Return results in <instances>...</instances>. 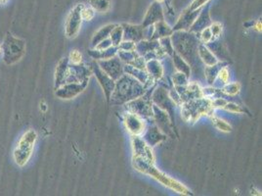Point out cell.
<instances>
[{"instance_id":"obj_1","label":"cell","mask_w":262,"mask_h":196,"mask_svg":"<svg viewBox=\"0 0 262 196\" xmlns=\"http://www.w3.org/2000/svg\"><path fill=\"white\" fill-rule=\"evenodd\" d=\"M173 49L184 59L195 76L199 78H205L204 69L205 65L199 56L198 48L201 40L199 35L191 33L189 31H175L170 36Z\"/></svg>"},{"instance_id":"obj_2","label":"cell","mask_w":262,"mask_h":196,"mask_svg":"<svg viewBox=\"0 0 262 196\" xmlns=\"http://www.w3.org/2000/svg\"><path fill=\"white\" fill-rule=\"evenodd\" d=\"M132 165H133V168L137 172L152 176L153 178H155L156 180H158L160 183L167 186L169 189H171L179 194H182V195H193L191 190L184 184H182L178 180L170 177L167 174L163 173L162 171H160L159 169L156 168L155 164H151L148 161L144 160L143 158L132 157Z\"/></svg>"},{"instance_id":"obj_3","label":"cell","mask_w":262,"mask_h":196,"mask_svg":"<svg viewBox=\"0 0 262 196\" xmlns=\"http://www.w3.org/2000/svg\"><path fill=\"white\" fill-rule=\"evenodd\" d=\"M146 88L137 79L129 75H122L115 80L114 88L111 95L110 104L122 105L135 98L140 97L145 94Z\"/></svg>"},{"instance_id":"obj_4","label":"cell","mask_w":262,"mask_h":196,"mask_svg":"<svg viewBox=\"0 0 262 196\" xmlns=\"http://www.w3.org/2000/svg\"><path fill=\"white\" fill-rule=\"evenodd\" d=\"M214 108L210 98L201 97L181 104V117L191 125H194L202 116L213 115Z\"/></svg>"},{"instance_id":"obj_5","label":"cell","mask_w":262,"mask_h":196,"mask_svg":"<svg viewBox=\"0 0 262 196\" xmlns=\"http://www.w3.org/2000/svg\"><path fill=\"white\" fill-rule=\"evenodd\" d=\"M38 137V133L35 130H29L20 137L19 141L13 150V160L18 167H25L31 160Z\"/></svg>"},{"instance_id":"obj_6","label":"cell","mask_w":262,"mask_h":196,"mask_svg":"<svg viewBox=\"0 0 262 196\" xmlns=\"http://www.w3.org/2000/svg\"><path fill=\"white\" fill-rule=\"evenodd\" d=\"M3 62L8 65H14L18 63L26 54L27 43L26 40L20 38H16L11 33H7L3 43L1 44Z\"/></svg>"},{"instance_id":"obj_7","label":"cell","mask_w":262,"mask_h":196,"mask_svg":"<svg viewBox=\"0 0 262 196\" xmlns=\"http://www.w3.org/2000/svg\"><path fill=\"white\" fill-rule=\"evenodd\" d=\"M151 100H152L153 104L157 105L159 108H161L162 110L166 111L169 114L171 123L175 127L174 109H175L176 105L169 96V89L157 83V85L155 86V88L152 92Z\"/></svg>"},{"instance_id":"obj_8","label":"cell","mask_w":262,"mask_h":196,"mask_svg":"<svg viewBox=\"0 0 262 196\" xmlns=\"http://www.w3.org/2000/svg\"><path fill=\"white\" fill-rule=\"evenodd\" d=\"M127 112L136 114L144 119H153V102L151 95L146 93L140 97L135 98L124 104Z\"/></svg>"},{"instance_id":"obj_9","label":"cell","mask_w":262,"mask_h":196,"mask_svg":"<svg viewBox=\"0 0 262 196\" xmlns=\"http://www.w3.org/2000/svg\"><path fill=\"white\" fill-rule=\"evenodd\" d=\"M153 119L156 126L167 136L169 137H178L176 128L171 123V120L169 114L159 108L157 105L153 104Z\"/></svg>"},{"instance_id":"obj_10","label":"cell","mask_w":262,"mask_h":196,"mask_svg":"<svg viewBox=\"0 0 262 196\" xmlns=\"http://www.w3.org/2000/svg\"><path fill=\"white\" fill-rule=\"evenodd\" d=\"M83 6L84 4L75 5L68 15L65 24V34L68 39H75L80 31V27L83 21L81 18V9L83 8Z\"/></svg>"},{"instance_id":"obj_11","label":"cell","mask_w":262,"mask_h":196,"mask_svg":"<svg viewBox=\"0 0 262 196\" xmlns=\"http://www.w3.org/2000/svg\"><path fill=\"white\" fill-rule=\"evenodd\" d=\"M90 68H91V71H92V75H94L99 84L101 85L104 93H105V96L107 99V102L108 104H110V100H111V95H112V91H113V88H114V84H115V81L112 79L111 77H109L98 65L97 61L93 60L92 63L90 64Z\"/></svg>"},{"instance_id":"obj_12","label":"cell","mask_w":262,"mask_h":196,"mask_svg":"<svg viewBox=\"0 0 262 196\" xmlns=\"http://www.w3.org/2000/svg\"><path fill=\"white\" fill-rule=\"evenodd\" d=\"M91 76H92V71L89 66L87 67L83 63H80V64H71L70 63L65 83L89 81Z\"/></svg>"},{"instance_id":"obj_13","label":"cell","mask_w":262,"mask_h":196,"mask_svg":"<svg viewBox=\"0 0 262 196\" xmlns=\"http://www.w3.org/2000/svg\"><path fill=\"white\" fill-rule=\"evenodd\" d=\"M124 127L131 136H142L147 128V121L130 112H125L122 118Z\"/></svg>"},{"instance_id":"obj_14","label":"cell","mask_w":262,"mask_h":196,"mask_svg":"<svg viewBox=\"0 0 262 196\" xmlns=\"http://www.w3.org/2000/svg\"><path fill=\"white\" fill-rule=\"evenodd\" d=\"M99 67L115 81L116 79L124 75L123 72V63L117 56H114L107 60H96Z\"/></svg>"},{"instance_id":"obj_15","label":"cell","mask_w":262,"mask_h":196,"mask_svg":"<svg viewBox=\"0 0 262 196\" xmlns=\"http://www.w3.org/2000/svg\"><path fill=\"white\" fill-rule=\"evenodd\" d=\"M131 145L133 156L143 158L151 164H155V156L152 147L146 143L141 136H131Z\"/></svg>"},{"instance_id":"obj_16","label":"cell","mask_w":262,"mask_h":196,"mask_svg":"<svg viewBox=\"0 0 262 196\" xmlns=\"http://www.w3.org/2000/svg\"><path fill=\"white\" fill-rule=\"evenodd\" d=\"M88 85V81L84 82H69L64 83L60 87L55 89V95L57 97L65 100L73 99L79 95Z\"/></svg>"},{"instance_id":"obj_17","label":"cell","mask_w":262,"mask_h":196,"mask_svg":"<svg viewBox=\"0 0 262 196\" xmlns=\"http://www.w3.org/2000/svg\"><path fill=\"white\" fill-rule=\"evenodd\" d=\"M174 88L181 98L182 103L187 102L190 100L203 97L202 87H201L200 83L197 81H191V82L189 81L186 85L174 86Z\"/></svg>"},{"instance_id":"obj_18","label":"cell","mask_w":262,"mask_h":196,"mask_svg":"<svg viewBox=\"0 0 262 196\" xmlns=\"http://www.w3.org/2000/svg\"><path fill=\"white\" fill-rule=\"evenodd\" d=\"M165 20V14H164V9L162 7V3H159L155 1L154 3L151 4L145 18L143 20L142 26L144 28H148L150 26H153L157 22L164 21Z\"/></svg>"},{"instance_id":"obj_19","label":"cell","mask_w":262,"mask_h":196,"mask_svg":"<svg viewBox=\"0 0 262 196\" xmlns=\"http://www.w3.org/2000/svg\"><path fill=\"white\" fill-rule=\"evenodd\" d=\"M141 137L152 148L158 145L159 143L165 141L168 137L156 126L155 123L149 127L147 126L145 132L142 134Z\"/></svg>"},{"instance_id":"obj_20","label":"cell","mask_w":262,"mask_h":196,"mask_svg":"<svg viewBox=\"0 0 262 196\" xmlns=\"http://www.w3.org/2000/svg\"><path fill=\"white\" fill-rule=\"evenodd\" d=\"M202 9V8H201ZM201 9L198 10H194V11H190L187 8L182 12V14L180 15L179 19L177 21V23L175 24V26L172 28L173 32L175 31H189L191 26L193 25V23L195 22V20L197 19L198 15L201 12Z\"/></svg>"},{"instance_id":"obj_21","label":"cell","mask_w":262,"mask_h":196,"mask_svg":"<svg viewBox=\"0 0 262 196\" xmlns=\"http://www.w3.org/2000/svg\"><path fill=\"white\" fill-rule=\"evenodd\" d=\"M212 21L210 19V14H209V7L205 5L202 9L200 14L198 15L197 19L195 20V22L193 23V25L191 26L189 32L194 33L199 35L204 29L208 28L211 25Z\"/></svg>"},{"instance_id":"obj_22","label":"cell","mask_w":262,"mask_h":196,"mask_svg":"<svg viewBox=\"0 0 262 196\" xmlns=\"http://www.w3.org/2000/svg\"><path fill=\"white\" fill-rule=\"evenodd\" d=\"M123 29V40H130L138 42L145 39V28L142 25H131L122 24Z\"/></svg>"},{"instance_id":"obj_23","label":"cell","mask_w":262,"mask_h":196,"mask_svg":"<svg viewBox=\"0 0 262 196\" xmlns=\"http://www.w3.org/2000/svg\"><path fill=\"white\" fill-rule=\"evenodd\" d=\"M146 71L149 76L154 78L156 81L160 80L165 76V68L161 62V60L153 59L146 62Z\"/></svg>"},{"instance_id":"obj_24","label":"cell","mask_w":262,"mask_h":196,"mask_svg":"<svg viewBox=\"0 0 262 196\" xmlns=\"http://www.w3.org/2000/svg\"><path fill=\"white\" fill-rule=\"evenodd\" d=\"M69 64L70 62L68 57L62 58L59 61L55 72V89L66 82Z\"/></svg>"},{"instance_id":"obj_25","label":"cell","mask_w":262,"mask_h":196,"mask_svg":"<svg viewBox=\"0 0 262 196\" xmlns=\"http://www.w3.org/2000/svg\"><path fill=\"white\" fill-rule=\"evenodd\" d=\"M153 26H154V31H153V35L151 38V39H153V40H159L162 38L170 37L173 34L172 28L165 20L157 22Z\"/></svg>"},{"instance_id":"obj_26","label":"cell","mask_w":262,"mask_h":196,"mask_svg":"<svg viewBox=\"0 0 262 196\" xmlns=\"http://www.w3.org/2000/svg\"><path fill=\"white\" fill-rule=\"evenodd\" d=\"M160 46L159 40L153 39H142L135 44V51L139 56H144L148 52L156 50Z\"/></svg>"},{"instance_id":"obj_27","label":"cell","mask_w":262,"mask_h":196,"mask_svg":"<svg viewBox=\"0 0 262 196\" xmlns=\"http://www.w3.org/2000/svg\"><path fill=\"white\" fill-rule=\"evenodd\" d=\"M229 62H223V61H219L217 64L212 65V66H205L204 69V76L206 82L208 83V85H212V83L214 82L215 78L217 77V74L219 72V70L224 67L228 66Z\"/></svg>"},{"instance_id":"obj_28","label":"cell","mask_w":262,"mask_h":196,"mask_svg":"<svg viewBox=\"0 0 262 196\" xmlns=\"http://www.w3.org/2000/svg\"><path fill=\"white\" fill-rule=\"evenodd\" d=\"M198 52H199L200 59L202 60V62L205 66H212L219 62L217 57L206 47V44H204L202 42L199 44Z\"/></svg>"},{"instance_id":"obj_29","label":"cell","mask_w":262,"mask_h":196,"mask_svg":"<svg viewBox=\"0 0 262 196\" xmlns=\"http://www.w3.org/2000/svg\"><path fill=\"white\" fill-rule=\"evenodd\" d=\"M170 58L172 59L174 70L177 71V72H181V73L185 74L188 78H190V77H191V68H190L187 62L182 58L178 53H176L175 51Z\"/></svg>"},{"instance_id":"obj_30","label":"cell","mask_w":262,"mask_h":196,"mask_svg":"<svg viewBox=\"0 0 262 196\" xmlns=\"http://www.w3.org/2000/svg\"><path fill=\"white\" fill-rule=\"evenodd\" d=\"M117 50H118L117 46H113V45L105 50H97L94 48L93 50H89V55L94 60H107L116 56Z\"/></svg>"},{"instance_id":"obj_31","label":"cell","mask_w":262,"mask_h":196,"mask_svg":"<svg viewBox=\"0 0 262 196\" xmlns=\"http://www.w3.org/2000/svg\"><path fill=\"white\" fill-rule=\"evenodd\" d=\"M114 26H115L114 24H109V25H106V26L102 27L99 31H97L94 34L93 38H92V40H91V46L94 48L102 40L110 38V34H111L112 29L114 28Z\"/></svg>"},{"instance_id":"obj_32","label":"cell","mask_w":262,"mask_h":196,"mask_svg":"<svg viewBox=\"0 0 262 196\" xmlns=\"http://www.w3.org/2000/svg\"><path fill=\"white\" fill-rule=\"evenodd\" d=\"M229 79H230V72H229L227 66H224L219 70L217 77L215 78L214 82L212 83V86L215 88L221 89L226 83L229 82Z\"/></svg>"},{"instance_id":"obj_33","label":"cell","mask_w":262,"mask_h":196,"mask_svg":"<svg viewBox=\"0 0 262 196\" xmlns=\"http://www.w3.org/2000/svg\"><path fill=\"white\" fill-rule=\"evenodd\" d=\"M89 7L99 13H107L111 9V0H88Z\"/></svg>"},{"instance_id":"obj_34","label":"cell","mask_w":262,"mask_h":196,"mask_svg":"<svg viewBox=\"0 0 262 196\" xmlns=\"http://www.w3.org/2000/svg\"><path fill=\"white\" fill-rule=\"evenodd\" d=\"M208 118L210 119V121L212 122V124L214 125V127H215L218 131H220V132H222V133H226V134L232 132V127H231V125L228 124L224 120H222V119L215 116L214 114L211 115V116H209Z\"/></svg>"},{"instance_id":"obj_35","label":"cell","mask_w":262,"mask_h":196,"mask_svg":"<svg viewBox=\"0 0 262 196\" xmlns=\"http://www.w3.org/2000/svg\"><path fill=\"white\" fill-rule=\"evenodd\" d=\"M110 39L113 46H118V44L123 40V29L121 25H115L110 34Z\"/></svg>"},{"instance_id":"obj_36","label":"cell","mask_w":262,"mask_h":196,"mask_svg":"<svg viewBox=\"0 0 262 196\" xmlns=\"http://www.w3.org/2000/svg\"><path fill=\"white\" fill-rule=\"evenodd\" d=\"M221 90L227 96H236L241 91V83L238 81L231 83L228 82L221 88Z\"/></svg>"},{"instance_id":"obj_37","label":"cell","mask_w":262,"mask_h":196,"mask_svg":"<svg viewBox=\"0 0 262 196\" xmlns=\"http://www.w3.org/2000/svg\"><path fill=\"white\" fill-rule=\"evenodd\" d=\"M116 56L120 59V61H121L123 64H131L139 55L136 53L135 50H133V51L117 50Z\"/></svg>"},{"instance_id":"obj_38","label":"cell","mask_w":262,"mask_h":196,"mask_svg":"<svg viewBox=\"0 0 262 196\" xmlns=\"http://www.w3.org/2000/svg\"><path fill=\"white\" fill-rule=\"evenodd\" d=\"M171 81H172L173 86H182V85L187 84L189 82V78L185 74L176 71L171 76Z\"/></svg>"},{"instance_id":"obj_39","label":"cell","mask_w":262,"mask_h":196,"mask_svg":"<svg viewBox=\"0 0 262 196\" xmlns=\"http://www.w3.org/2000/svg\"><path fill=\"white\" fill-rule=\"evenodd\" d=\"M159 43H160V46L165 51V53L169 57H171L172 54L174 53V49H173V46H172L170 37H166V38H162V39H159Z\"/></svg>"},{"instance_id":"obj_40","label":"cell","mask_w":262,"mask_h":196,"mask_svg":"<svg viewBox=\"0 0 262 196\" xmlns=\"http://www.w3.org/2000/svg\"><path fill=\"white\" fill-rule=\"evenodd\" d=\"M225 111L227 112H230V113H236V114H243L245 112H247L243 106L237 104V103H234V102H227V104L225 105L224 108ZM248 113V112H247Z\"/></svg>"},{"instance_id":"obj_41","label":"cell","mask_w":262,"mask_h":196,"mask_svg":"<svg viewBox=\"0 0 262 196\" xmlns=\"http://www.w3.org/2000/svg\"><path fill=\"white\" fill-rule=\"evenodd\" d=\"M209 29H210V32L212 34L213 39H217L220 38V36L222 34L223 26L218 22H212L211 25L209 26Z\"/></svg>"},{"instance_id":"obj_42","label":"cell","mask_w":262,"mask_h":196,"mask_svg":"<svg viewBox=\"0 0 262 196\" xmlns=\"http://www.w3.org/2000/svg\"><path fill=\"white\" fill-rule=\"evenodd\" d=\"M199 39L201 40V42L204 43V44H206V43H208V42L214 40L213 37H212V34H211V32H210L209 27L204 29V30L199 34Z\"/></svg>"},{"instance_id":"obj_43","label":"cell","mask_w":262,"mask_h":196,"mask_svg":"<svg viewBox=\"0 0 262 196\" xmlns=\"http://www.w3.org/2000/svg\"><path fill=\"white\" fill-rule=\"evenodd\" d=\"M95 16V11L91 7H86L83 6V8L81 9V18L83 21H91Z\"/></svg>"},{"instance_id":"obj_44","label":"cell","mask_w":262,"mask_h":196,"mask_svg":"<svg viewBox=\"0 0 262 196\" xmlns=\"http://www.w3.org/2000/svg\"><path fill=\"white\" fill-rule=\"evenodd\" d=\"M69 62L71 64H80L82 63V54L78 50H72L69 55Z\"/></svg>"},{"instance_id":"obj_45","label":"cell","mask_w":262,"mask_h":196,"mask_svg":"<svg viewBox=\"0 0 262 196\" xmlns=\"http://www.w3.org/2000/svg\"><path fill=\"white\" fill-rule=\"evenodd\" d=\"M135 44H136L135 42L130 41V40H122L118 44L117 48H118V50H123V51H133V50H135Z\"/></svg>"},{"instance_id":"obj_46","label":"cell","mask_w":262,"mask_h":196,"mask_svg":"<svg viewBox=\"0 0 262 196\" xmlns=\"http://www.w3.org/2000/svg\"><path fill=\"white\" fill-rule=\"evenodd\" d=\"M227 102H228V100L225 97H221V96L211 99V104H212L214 109H223L225 105L227 104Z\"/></svg>"},{"instance_id":"obj_47","label":"cell","mask_w":262,"mask_h":196,"mask_svg":"<svg viewBox=\"0 0 262 196\" xmlns=\"http://www.w3.org/2000/svg\"><path fill=\"white\" fill-rule=\"evenodd\" d=\"M210 0H193V2L187 7L188 10L194 11L203 8L206 3H208Z\"/></svg>"},{"instance_id":"obj_48","label":"cell","mask_w":262,"mask_h":196,"mask_svg":"<svg viewBox=\"0 0 262 196\" xmlns=\"http://www.w3.org/2000/svg\"><path fill=\"white\" fill-rule=\"evenodd\" d=\"M128 65L134 66V67L141 69V70H146V61H145L144 57H142V56H138L131 64H128Z\"/></svg>"},{"instance_id":"obj_49","label":"cell","mask_w":262,"mask_h":196,"mask_svg":"<svg viewBox=\"0 0 262 196\" xmlns=\"http://www.w3.org/2000/svg\"><path fill=\"white\" fill-rule=\"evenodd\" d=\"M112 40L110 38H108V39H104V40H102L100 43H98L94 48L95 49H97V50H105V49H107V48H109V47H111L112 46Z\"/></svg>"},{"instance_id":"obj_50","label":"cell","mask_w":262,"mask_h":196,"mask_svg":"<svg viewBox=\"0 0 262 196\" xmlns=\"http://www.w3.org/2000/svg\"><path fill=\"white\" fill-rule=\"evenodd\" d=\"M254 30L257 31L258 33H261V22H260V21H258V22L256 23V25L254 26Z\"/></svg>"},{"instance_id":"obj_51","label":"cell","mask_w":262,"mask_h":196,"mask_svg":"<svg viewBox=\"0 0 262 196\" xmlns=\"http://www.w3.org/2000/svg\"><path fill=\"white\" fill-rule=\"evenodd\" d=\"M10 0H0V5H5L9 2Z\"/></svg>"},{"instance_id":"obj_52","label":"cell","mask_w":262,"mask_h":196,"mask_svg":"<svg viewBox=\"0 0 262 196\" xmlns=\"http://www.w3.org/2000/svg\"><path fill=\"white\" fill-rule=\"evenodd\" d=\"M155 1H157V2H159V3H164V2H166L167 0H155Z\"/></svg>"},{"instance_id":"obj_53","label":"cell","mask_w":262,"mask_h":196,"mask_svg":"<svg viewBox=\"0 0 262 196\" xmlns=\"http://www.w3.org/2000/svg\"><path fill=\"white\" fill-rule=\"evenodd\" d=\"M1 52H2V47H1V44H0V54H1Z\"/></svg>"}]
</instances>
